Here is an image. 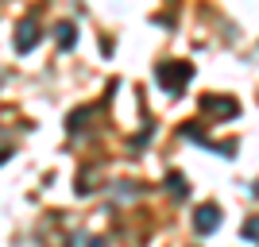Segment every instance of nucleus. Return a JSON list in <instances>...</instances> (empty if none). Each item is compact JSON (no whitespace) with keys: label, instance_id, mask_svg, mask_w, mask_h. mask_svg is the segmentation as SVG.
<instances>
[{"label":"nucleus","instance_id":"obj_1","mask_svg":"<svg viewBox=\"0 0 259 247\" xmlns=\"http://www.w3.org/2000/svg\"><path fill=\"white\" fill-rule=\"evenodd\" d=\"M155 77H159V85L166 89V93H178V89L194 77V66L190 62H162L159 70H155Z\"/></svg>","mask_w":259,"mask_h":247},{"label":"nucleus","instance_id":"obj_2","mask_svg":"<svg viewBox=\"0 0 259 247\" xmlns=\"http://www.w3.org/2000/svg\"><path fill=\"white\" fill-rule=\"evenodd\" d=\"M217 224H221V209H217V205H201L194 213V228L201 236H205V232H217Z\"/></svg>","mask_w":259,"mask_h":247},{"label":"nucleus","instance_id":"obj_3","mask_svg":"<svg viewBox=\"0 0 259 247\" xmlns=\"http://www.w3.org/2000/svg\"><path fill=\"white\" fill-rule=\"evenodd\" d=\"M201 108L213 112V116H221V120H228V116H236V112H240L236 101H221V97H205V101H201Z\"/></svg>","mask_w":259,"mask_h":247},{"label":"nucleus","instance_id":"obj_4","mask_svg":"<svg viewBox=\"0 0 259 247\" xmlns=\"http://www.w3.org/2000/svg\"><path fill=\"white\" fill-rule=\"evenodd\" d=\"M39 43V31H35V23L27 20V23H20V31H16V51H31V46Z\"/></svg>","mask_w":259,"mask_h":247},{"label":"nucleus","instance_id":"obj_5","mask_svg":"<svg viewBox=\"0 0 259 247\" xmlns=\"http://www.w3.org/2000/svg\"><path fill=\"white\" fill-rule=\"evenodd\" d=\"M54 43L62 46V51H70V46L77 43V31H74V23H58V27H54Z\"/></svg>","mask_w":259,"mask_h":247},{"label":"nucleus","instance_id":"obj_6","mask_svg":"<svg viewBox=\"0 0 259 247\" xmlns=\"http://www.w3.org/2000/svg\"><path fill=\"white\" fill-rule=\"evenodd\" d=\"M166 185H170V193H174V197H186V193H190V185H186L182 174H170V178H166Z\"/></svg>","mask_w":259,"mask_h":247},{"label":"nucleus","instance_id":"obj_7","mask_svg":"<svg viewBox=\"0 0 259 247\" xmlns=\"http://www.w3.org/2000/svg\"><path fill=\"white\" fill-rule=\"evenodd\" d=\"M244 239H248V243H255V220H248V224H244Z\"/></svg>","mask_w":259,"mask_h":247},{"label":"nucleus","instance_id":"obj_8","mask_svg":"<svg viewBox=\"0 0 259 247\" xmlns=\"http://www.w3.org/2000/svg\"><path fill=\"white\" fill-rule=\"evenodd\" d=\"M89 247H105V239H89Z\"/></svg>","mask_w":259,"mask_h":247},{"label":"nucleus","instance_id":"obj_9","mask_svg":"<svg viewBox=\"0 0 259 247\" xmlns=\"http://www.w3.org/2000/svg\"><path fill=\"white\" fill-rule=\"evenodd\" d=\"M4 159H8V155H0V162H4Z\"/></svg>","mask_w":259,"mask_h":247}]
</instances>
